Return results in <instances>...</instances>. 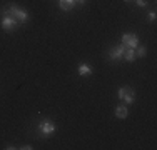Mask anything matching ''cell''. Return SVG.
Instances as JSON below:
<instances>
[{
	"mask_svg": "<svg viewBox=\"0 0 157 150\" xmlns=\"http://www.w3.org/2000/svg\"><path fill=\"white\" fill-rule=\"evenodd\" d=\"M117 95H119V99H121V100H124L125 105H130V103L136 102V92H134L130 87H127V85H125V87H121V88H119V93H117Z\"/></svg>",
	"mask_w": 157,
	"mask_h": 150,
	"instance_id": "2",
	"label": "cell"
},
{
	"mask_svg": "<svg viewBox=\"0 0 157 150\" xmlns=\"http://www.w3.org/2000/svg\"><path fill=\"white\" fill-rule=\"evenodd\" d=\"M122 58H125L127 62H134V60L137 58L136 48H125V52H124V57H122Z\"/></svg>",
	"mask_w": 157,
	"mask_h": 150,
	"instance_id": "10",
	"label": "cell"
},
{
	"mask_svg": "<svg viewBox=\"0 0 157 150\" xmlns=\"http://www.w3.org/2000/svg\"><path fill=\"white\" fill-rule=\"evenodd\" d=\"M78 75H82V77H85V75H90L92 73V67L89 65V63H80L77 69Z\"/></svg>",
	"mask_w": 157,
	"mask_h": 150,
	"instance_id": "8",
	"label": "cell"
},
{
	"mask_svg": "<svg viewBox=\"0 0 157 150\" xmlns=\"http://www.w3.org/2000/svg\"><path fill=\"white\" fill-rule=\"evenodd\" d=\"M85 2L87 0H75V3H78V5H85Z\"/></svg>",
	"mask_w": 157,
	"mask_h": 150,
	"instance_id": "14",
	"label": "cell"
},
{
	"mask_svg": "<svg viewBox=\"0 0 157 150\" xmlns=\"http://www.w3.org/2000/svg\"><path fill=\"white\" fill-rule=\"evenodd\" d=\"M18 25H20V24H18L12 15H2V28L3 30L10 32V30H15Z\"/></svg>",
	"mask_w": 157,
	"mask_h": 150,
	"instance_id": "5",
	"label": "cell"
},
{
	"mask_svg": "<svg viewBox=\"0 0 157 150\" xmlns=\"http://www.w3.org/2000/svg\"><path fill=\"white\" fill-rule=\"evenodd\" d=\"M59 7L63 12H70L75 7V0H59Z\"/></svg>",
	"mask_w": 157,
	"mask_h": 150,
	"instance_id": "7",
	"label": "cell"
},
{
	"mask_svg": "<svg viewBox=\"0 0 157 150\" xmlns=\"http://www.w3.org/2000/svg\"><path fill=\"white\" fill-rule=\"evenodd\" d=\"M55 130H57V127H55V123L50 122V120H44L39 125V132L42 137H50L52 133H55Z\"/></svg>",
	"mask_w": 157,
	"mask_h": 150,
	"instance_id": "3",
	"label": "cell"
},
{
	"mask_svg": "<svg viewBox=\"0 0 157 150\" xmlns=\"http://www.w3.org/2000/svg\"><path fill=\"white\" fill-rule=\"evenodd\" d=\"M145 47H142V45H137L136 47V54H137V57H145Z\"/></svg>",
	"mask_w": 157,
	"mask_h": 150,
	"instance_id": "11",
	"label": "cell"
},
{
	"mask_svg": "<svg viewBox=\"0 0 157 150\" xmlns=\"http://www.w3.org/2000/svg\"><path fill=\"white\" fill-rule=\"evenodd\" d=\"M22 150H32V147H30V145H24V147H20Z\"/></svg>",
	"mask_w": 157,
	"mask_h": 150,
	"instance_id": "15",
	"label": "cell"
},
{
	"mask_svg": "<svg viewBox=\"0 0 157 150\" xmlns=\"http://www.w3.org/2000/svg\"><path fill=\"white\" fill-rule=\"evenodd\" d=\"M122 45L125 48H136L139 45V37L136 33H124L122 35Z\"/></svg>",
	"mask_w": 157,
	"mask_h": 150,
	"instance_id": "4",
	"label": "cell"
},
{
	"mask_svg": "<svg viewBox=\"0 0 157 150\" xmlns=\"http://www.w3.org/2000/svg\"><path fill=\"white\" fill-rule=\"evenodd\" d=\"M124 52H125L124 45H117V47H114L109 52V57H110V60H121L122 57H124Z\"/></svg>",
	"mask_w": 157,
	"mask_h": 150,
	"instance_id": "6",
	"label": "cell"
},
{
	"mask_svg": "<svg viewBox=\"0 0 157 150\" xmlns=\"http://www.w3.org/2000/svg\"><path fill=\"white\" fill-rule=\"evenodd\" d=\"M127 107L125 105H119L117 108H115V117L117 118H121V120H124V118H127Z\"/></svg>",
	"mask_w": 157,
	"mask_h": 150,
	"instance_id": "9",
	"label": "cell"
},
{
	"mask_svg": "<svg viewBox=\"0 0 157 150\" xmlns=\"http://www.w3.org/2000/svg\"><path fill=\"white\" fill-rule=\"evenodd\" d=\"M2 15H12L18 24H25L29 20V13L24 9H20L18 5H9L2 9Z\"/></svg>",
	"mask_w": 157,
	"mask_h": 150,
	"instance_id": "1",
	"label": "cell"
},
{
	"mask_svg": "<svg viewBox=\"0 0 157 150\" xmlns=\"http://www.w3.org/2000/svg\"><path fill=\"white\" fill-rule=\"evenodd\" d=\"M124 2H130V0H124Z\"/></svg>",
	"mask_w": 157,
	"mask_h": 150,
	"instance_id": "16",
	"label": "cell"
},
{
	"mask_svg": "<svg viewBox=\"0 0 157 150\" xmlns=\"http://www.w3.org/2000/svg\"><path fill=\"white\" fill-rule=\"evenodd\" d=\"M155 17H157V15H155V10H151V12H149V20L154 22V20H155Z\"/></svg>",
	"mask_w": 157,
	"mask_h": 150,
	"instance_id": "12",
	"label": "cell"
},
{
	"mask_svg": "<svg viewBox=\"0 0 157 150\" xmlns=\"http://www.w3.org/2000/svg\"><path fill=\"white\" fill-rule=\"evenodd\" d=\"M136 3L139 7H147V0H136Z\"/></svg>",
	"mask_w": 157,
	"mask_h": 150,
	"instance_id": "13",
	"label": "cell"
}]
</instances>
